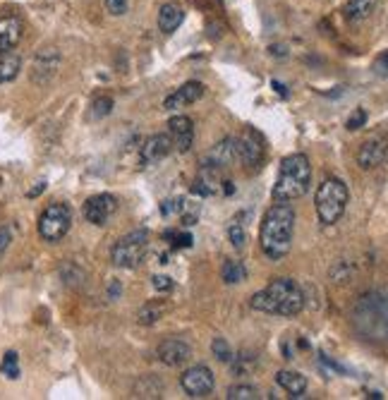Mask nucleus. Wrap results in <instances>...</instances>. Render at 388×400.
I'll list each match as a JSON object with an SVG mask.
<instances>
[{
  "label": "nucleus",
  "mask_w": 388,
  "mask_h": 400,
  "mask_svg": "<svg viewBox=\"0 0 388 400\" xmlns=\"http://www.w3.org/2000/svg\"><path fill=\"white\" fill-rule=\"evenodd\" d=\"M295 232V211L288 204H273L264 214L261 230H259V245L268 259H283L290 252Z\"/></svg>",
  "instance_id": "obj_1"
},
{
  "label": "nucleus",
  "mask_w": 388,
  "mask_h": 400,
  "mask_svg": "<svg viewBox=\"0 0 388 400\" xmlns=\"http://www.w3.org/2000/svg\"><path fill=\"white\" fill-rule=\"evenodd\" d=\"M250 307L273 317H298L305 310V293L290 278H276L264 290L252 295Z\"/></svg>",
  "instance_id": "obj_2"
},
{
  "label": "nucleus",
  "mask_w": 388,
  "mask_h": 400,
  "mask_svg": "<svg viewBox=\"0 0 388 400\" xmlns=\"http://www.w3.org/2000/svg\"><path fill=\"white\" fill-rule=\"evenodd\" d=\"M312 166L305 154H290L280 161L276 185H273V199L276 202H293L309 190Z\"/></svg>",
  "instance_id": "obj_3"
},
{
  "label": "nucleus",
  "mask_w": 388,
  "mask_h": 400,
  "mask_svg": "<svg viewBox=\"0 0 388 400\" xmlns=\"http://www.w3.org/2000/svg\"><path fill=\"white\" fill-rule=\"evenodd\" d=\"M355 323L371 340H388V290H376L359 300Z\"/></svg>",
  "instance_id": "obj_4"
},
{
  "label": "nucleus",
  "mask_w": 388,
  "mask_h": 400,
  "mask_svg": "<svg viewBox=\"0 0 388 400\" xmlns=\"http://www.w3.org/2000/svg\"><path fill=\"white\" fill-rule=\"evenodd\" d=\"M348 185L338 177H326V180L319 185L314 197V207H316V216L323 225H333L343 218L345 207H348Z\"/></svg>",
  "instance_id": "obj_5"
},
{
  "label": "nucleus",
  "mask_w": 388,
  "mask_h": 400,
  "mask_svg": "<svg viewBox=\"0 0 388 400\" xmlns=\"http://www.w3.org/2000/svg\"><path fill=\"white\" fill-rule=\"evenodd\" d=\"M149 252V232L147 230H132L125 237L113 245L111 250V262L118 269H137L144 262Z\"/></svg>",
  "instance_id": "obj_6"
},
{
  "label": "nucleus",
  "mask_w": 388,
  "mask_h": 400,
  "mask_svg": "<svg viewBox=\"0 0 388 400\" xmlns=\"http://www.w3.org/2000/svg\"><path fill=\"white\" fill-rule=\"evenodd\" d=\"M70 225H72V211L63 202L48 204V207L43 209V214L39 216V235L46 242H51V245L60 242L63 237L67 235Z\"/></svg>",
  "instance_id": "obj_7"
},
{
  "label": "nucleus",
  "mask_w": 388,
  "mask_h": 400,
  "mask_svg": "<svg viewBox=\"0 0 388 400\" xmlns=\"http://www.w3.org/2000/svg\"><path fill=\"white\" fill-rule=\"evenodd\" d=\"M180 386L185 388V393L190 398H207L216 386L213 371L204 365H194L190 369H185V374H182V379H180Z\"/></svg>",
  "instance_id": "obj_8"
},
{
  "label": "nucleus",
  "mask_w": 388,
  "mask_h": 400,
  "mask_svg": "<svg viewBox=\"0 0 388 400\" xmlns=\"http://www.w3.org/2000/svg\"><path fill=\"white\" fill-rule=\"evenodd\" d=\"M237 144V161H242L250 168H257L264 161V137L254 127H245V132L235 139Z\"/></svg>",
  "instance_id": "obj_9"
},
{
  "label": "nucleus",
  "mask_w": 388,
  "mask_h": 400,
  "mask_svg": "<svg viewBox=\"0 0 388 400\" xmlns=\"http://www.w3.org/2000/svg\"><path fill=\"white\" fill-rule=\"evenodd\" d=\"M118 211V199L113 194H94L84 202V218L94 225H106Z\"/></svg>",
  "instance_id": "obj_10"
},
{
  "label": "nucleus",
  "mask_w": 388,
  "mask_h": 400,
  "mask_svg": "<svg viewBox=\"0 0 388 400\" xmlns=\"http://www.w3.org/2000/svg\"><path fill=\"white\" fill-rule=\"evenodd\" d=\"M156 358L163 362L165 367H182L185 362L192 360V345L182 338H168L163 343H159Z\"/></svg>",
  "instance_id": "obj_11"
},
{
  "label": "nucleus",
  "mask_w": 388,
  "mask_h": 400,
  "mask_svg": "<svg viewBox=\"0 0 388 400\" xmlns=\"http://www.w3.org/2000/svg\"><path fill=\"white\" fill-rule=\"evenodd\" d=\"M386 154H388V139L386 137H371V139H366V142L359 147L357 151V163H359V168H364V170H371V168H376V166H381L384 163V159H386Z\"/></svg>",
  "instance_id": "obj_12"
},
{
  "label": "nucleus",
  "mask_w": 388,
  "mask_h": 400,
  "mask_svg": "<svg viewBox=\"0 0 388 400\" xmlns=\"http://www.w3.org/2000/svg\"><path fill=\"white\" fill-rule=\"evenodd\" d=\"M168 134L172 139V149L190 151L194 142V125L187 115H172L168 120Z\"/></svg>",
  "instance_id": "obj_13"
},
{
  "label": "nucleus",
  "mask_w": 388,
  "mask_h": 400,
  "mask_svg": "<svg viewBox=\"0 0 388 400\" xmlns=\"http://www.w3.org/2000/svg\"><path fill=\"white\" fill-rule=\"evenodd\" d=\"M237 161V144L233 137H225L223 142L213 144L209 149V154L204 156V163L207 166H213V168L223 170V168H230Z\"/></svg>",
  "instance_id": "obj_14"
},
{
  "label": "nucleus",
  "mask_w": 388,
  "mask_h": 400,
  "mask_svg": "<svg viewBox=\"0 0 388 400\" xmlns=\"http://www.w3.org/2000/svg\"><path fill=\"white\" fill-rule=\"evenodd\" d=\"M204 96V84L202 82H187L182 84L180 89H175L168 99L163 101L165 111H180V108H187L192 104H197Z\"/></svg>",
  "instance_id": "obj_15"
},
{
  "label": "nucleus",
  "mask_w": 388,
  "mask_h": 400,
  "mask_svg": "<svg viewBox=\"0 0 388 400\" xmlns=\"http://www.w3.org/2000/svg\"><path fill=\"white\" fill-rule=\"evenodd\" d=\"M170 151H172L170 134H151L147 142L142 144L139 156H142V163H156V161L165 159Z\"/></svg>",
  "instance_id": "obj_16"
},
{
  "label": "nucleus",
  "mask_w": 388,
  "mask_h": 400,
  "mask_svg": "<svg viewBox=\"0 0 388 400\" xmlns=\"http://www.w3.org/2000/svg\"><path fill=\"white\" fill-rule=\"evenodd\" d=\"M22 31H24V24L17 15H3L0 17V53L13 51L22 41Z\"/></svg>",
  "instance_id": "obj_17"
},
{
  "label": "nucleus",
  "mask_w": 388,
  "mask_h": 400,
  "mask_svg": "<svg viewBox=\"0 0 388 400\" xmlns=\"http://www.w3.org/2000/svg\"><path fill=\"white\" fill-rule=\"evenodd\" d=\"M204 168L199 170L197 180H194L192 185V192L199 194V197H211V194H216L220 190V185H223V180H220V170L213 168V166H207L202 163Z\"/></svg>",
  "instance_id": "obj_18"
},
{
  "label": "nucleus",
  "mask_w": 388,
  "mask_h": 400,
  "mask_svg": "<svg viewBox=\"0 0 388 400\" xmlns=\"http://www.w3.org/2000/svg\"><path fill=\"white\" fill-rule=\"evenodd\" d=\"M58 63H60V58H58L56 48H41L39 56H36V61H34V79L36 82H46V79H51L58 70Z\"/></svg>",
  "instance_id": "obj_19"
},
{
  "label": "nucleus",
  "mask_w": 388,
  "mask_h": 400,
  "mask_svg": "<svg viewBox=\"0 0 388 400\" xmlns=\"http://www.w3.org/2000/svg\"><path fill=\"white\" fill-rule=\"evenodd\" d=\"M185 19V8L180 3H165L159 13V29L163 34H172Z\"/></svg>",
  "instance_id": "obj_20"
},
{
  "label": "nucleus",
  "mask_w": 388,
  "mask_h": 400,
  "mask_svg": "<svg viewBox=\"0 0 388 400\" xmlns=\"http://www.w3.org/2000/svg\"><path fill=\"white\" fill-rule=\"evenodd\" d=\"M276 381L290 398H302L307 393V379L300 374V371L283 369V371H278V374H276Z\"/></svg>",
  "instance_id": "obj_21"
},
{
  "label": "nucleus",
  "mask_w": 388,
  "mask_h": 400,
  "mask_svg": "<svg viewBox=\"0 0 388 400\" xmlns=\"http://www.w3.org/2000/svg\"><path fill=\"white\" fill-rule=\"evenodd\" d=\"M19 70H22V58L17 53H13V51L0 53V84L13 82V79L19 74Z\"/></svg>",
  "instance_id": "obj_22"
},
{
  "label": "nucleus",
  "mask_w": 388,
  "mask_h": 400,
  "mask_svg": "<svg viewBox=\"0 0 388 400\" xmlns=\"http://www.w3.org/2000/svg\"><path fill=\"white\" fill-rule=\"evenodd\" d=\"M376 10V0H348L345 3V17L350 22H364Z\"/></svg>",
  "instance_id": "obj_23"
},
{
  "label": "nucleus",
  "mask_w": 388,
  "mask_h": 400,
  "mask_svg": "<svg viewBox=\"0 0 388 400\" xmlns=\"http://www.w3.org/2000/svg\"><path fill=\"white\" fill-rule=\"evenodd\" d=\"M220 275H223V280L228 285H235V283H242V280L247 278V269L242 262H237V259H230V262L223 264V269H220Z\"/></svg>",
  "instance_id": "obj_24"
},
{
  "label": "nucleus",
  "mask_w": 388,
  "mask_h": 400,
  "mask_svg": "<svg viewBox=\"0 0 388 400\" xmlns=\"http://www.w3.org/2000/svg\"><path fill=\"white\" fill-rule=\"evenodd\" d=\"M228 237L230 242H233L235 250H245L247 245V232H245V225L240 223V218H233L228 225Z\"/></svg>",
  "instance_id": "obj_25"
},
{
  "label": "nucleus",
  "mask_w": 388,
  "mask_h": 400,
  "mask_svg": "<svg viewBox=\"0 0 388 400\" xmlns=\"http://www.w3.org/2000/svg\"><path fill=\"white\" fill-rule=\"evenodd\" d=\"M161 317H163V307L161 305H144L137 314V321L142 323V326H154Z\"/></svg>",
  "instance_id": "obj_26"
},
{
  "label": "nucleus",
  "mask_w": 388,
  "mask_h": 400,
  "mask_svg": "<svg viewBox=\"0 0 388 400\" xmlns=\"http://www.w3.org/2000/svg\"><path fill=\"white\" fill-rule=\"evenodd\" d=\"M228 400H254L259 398V391L250 383H235V386L228 388Z\"/></svg>",
  "instance_id": "obj_27"
},
{
  "label": "nucleus",
  "mask_w": 388,
  "mask_h": 400,
  "mask_svg": "<svg viewBox=\"0 0 388 400\" xmlns=\"http://www.w3.org/2000/svg\"><path fill=\"white\" fill-rule=\"evenodd\" d=\"M211 353H213V358L218 360V362H233V350H230V345H228V340L225 338H213V343H211Z\"/></svg>",
  "instance_id": "obj_28"
},
{
  "label": "nucleus",
  "mask_w": 388,
  "mask_h": 400,
  "mask_svg": "<svg viewBox=\"0 0 388 400\" xmlns=\"http://www.w3.org/2000/svg\"><path fill=\"white\" fill-rule=\"evenodd\" d=\"M0 371H3L8 379H17L19 376V367H17V353H5V360H3V365H0Z\"/></svg>",
  "instance_id": "obj_29"
},
{
  "label": "nucleus",
  "mask_w": 388,
  "mask_h": 400,
  "mask_svg": "<svg viewBox=\"0 0 388 400\" xmlns=\"http://www.w3.org/2000/svg\"><path fill=\"white\" fill-rule=\"evenodd\" d=\"M113 111V99H108V96H99V99H94V104H91V118H106L108 113Z\"/></svg>",
  "instance_id": "obj_30"
},
{
  "label": "nucleus",
  "mask_w": 388,
  "mask_h": 400,
  "mask_svg": "<svg viewBox=\"0 0 388 400\" xmlns=\"http://www.w3.org/2000/svg\"><path fill=\"white\" fill-rule=\"evenodd\" d=\"M366 125V111L364 108H357V111L353 113V115L348 118V122H345V127L350 129V132H355V129H362Z\"/></svg>",
  "instance_id": "obj_31"
},
{
  "label": "nucleus",
  "mask_w": 388,
  "mask_h": 400,
  "mask_svg": "<svg viewBox=\"0 0 388 400\" xmlns=\"http://www.w3.org/2000/svg\"><path fill=\"white\" fill-rule=\"evenodd\" d=\"M170 240V245L175 247V250H182V247H192V235L190 232H168V235H165Z\"/></svg>",
  "instance_id": "obj_32"
},
{
  "label": "nucleus",
  "mask_w": 388,
  "mask_h": 400,
  "mask_svg": "<svg viewBox=\"0 0 388 400\" xmlns=\"http://www.w3.org/2000/svg\"><path fill=\"white\" fill-rule=\"evenodd\" d=\"M185 211V199H168V202L161 204V214L163 216H172V214H182Z\"/></svg>",
  "instance_id": "obj_33"
},
{
  "label": "nucleus",
  "mask_w": 388,
  "mask_h": 400,
  "mask_svg": "<svg viewBox=\"0 0 388 400\" xmlns=\"http://www.w3.org/2000/svg\"><path fill=\"white\" fill-rule=\"evenodd\" d=\"M106 8L111 15H115V17H120V15L127 13L129 8V0H106Z\"/></svg>",
  "instance_id": "obj_34"
},
{
  "label": "nucleus",
  "mask_w": 388,
  "mask_h": 400,
  "mask_svg": "<svg viewBox=\"0 0 388 400\" xmlns=\"http://www.w3.org/2000/svg\"><path fill=\"white\" fill-rule=\"evenodd\" d=\"M151 285H154V290H159V293H168V290H172V280L168 275H154V278H151Z\"/></svg>",
  "instance_id": "obj_35"
},
{
  "label": "nucleus",
  "mask_w": 388,
  "mask_h": 400,
  "mask_svg": "<svg viewBox=\"0 0 388 400\" xmlns=\"http://www.w3.org/2000/svg\"><path fill=\"white\" fill-rule=\"evenodd\" d=\"M10 242H13V230H10L8 225H3V228H0V254L8 250Z\"/></svg>",
  "instance_id": "obj_36"
},
{
  "label": "nucleus",
  "mask_w": 388,
  "mask_h": 400,
  "mask_svg": "<svg viewBox=\"0 0 388 400\" xmlns=\"http://www.w3.org/2000/svg\"><path fill=\"white\" fill-rule=\"evenodd\" d=\"M43 190H46V182H39V185H36L34 190L26 192V197H39V194H41Z\"/></svg>",
  "instance_id": "obj_37"
},
{
  "label": "nucleus",
  "mask_w": 388,
  "mask_h": 400,
  "mask_svg": "<svg viewBox=\"0 0 388 400\" xmlns=\"http://www.w3.org/2000/svg\"><path fill=\"white\" fill-rule=\"evenodd\" d=\"M273 86H276V91H278V94H283V96H285V94H288V91H285V86H283V84L273 82Z\"/></svg>",
  "instance_id": "obj_38"
},
{
  "label": "nucleus",
  "mask_w": 388,
  "mask_h": 400,
  "mask_svg": "<svg viewBox=\"0 0 388 400\" xmlns=\"http://www.w3.org/2000/svg\"><path fill=\"white\" fill-rule=\"evenodd\" d=\"M376 65H379V67H381V65H388V53H386V56H381V58H379V63H376Z\"/></svg>",
  "instance_id": "obj_39"
}]
</instances>
